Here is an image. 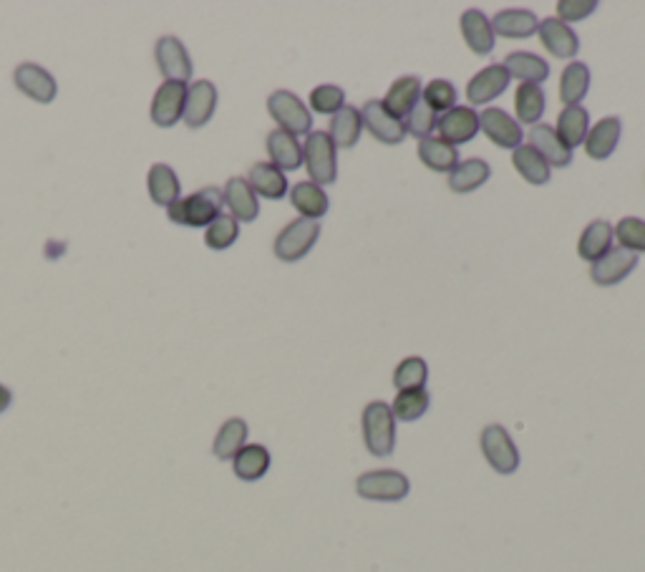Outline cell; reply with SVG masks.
I'll use <instances>...</instances> for the list:
<instances>
[{"label": "cell", "mask_w": 645, "mask_h": 572, "mask_svg": "<svg viewBox=\"0 0 645 572\" xmlns=\"http://www.w3.org/2000/svg\"><path fill=\"white\" fill-rule=\"evenodd\" d=\"M240 237V222L232 215H220L212 225L205 227V245L210 250H227Z\"/></svg>", "instance_id": "42"}, {"label": "cell", "mask_w": 645, "mask_h": 572, "mask_svg": "<svg viewBox=\"0 0 645 572\" xmlns=\"http://www.w3.org/2000/svg\"><path fill=\"white\" fill-rule=\"evenodd\" d=\"M545 91L542 86L535 84H520L514 91V114H517V124L535 126L545 116Z\"/></svg>", "instance_id": "35"}, {"label": "cell", "mask_w": 645, "mask_h": 572, "mask_svg": "<svg viewBox=\"0 0 645 572\" xmlns=\"http://www.w3.org/2000/svg\"><path fill=\"white\" fill-rule=\"evenodd\" d=\"M527 137H530V147L535 149V152L540 154L547 164H550V167H555V169L570 167L572 149L567 147L560 137H557L555 126L535 124V126H530V134H527Z\"/></svg>", "instance_id": "17"}, {"label": "cell", "mask_w": 645, "mask_h": 572, "mask_svg": "<svg viewBox=\"0 0 645 572\" xmlns=\"http://www.w3.org/2000/svg\"><path fill=\"white\" fill-rule=\"evenodd\" d=\"M320 237V222L305 220V217H298L290 225H285L280 230V235L275 237V258L283 260V263H298L308 255L315 247Z\"/></svg>", "instance_id": "7"}, {"label": "cell", "mask_w": 645, "mask_h": 572, "mask_svg": "<svg viewBox=\"0 0 645 572\" xmlns=\"http://www.w3.org/2000/svg\"><path fill=\"white\" fill-rule=\"evenodd\" d=\"M620 134H623V121L618 116H605L598 124L590 126L588 139H585V154L595 162H605L610 154L618 149Z\"/></svg>", "instance_id": "19"}, {"label": "cell", "mask_w": 645, "mask_h": 572, "mask_svg": "<svg viewBox=\"0 0 645 572\" xmlns=\"http://www.w3.org/2000/svg\"><path fill=\"white\" fill-rule=\"evenodd\" d=\"M419 159L431 172L451 174L459 164V149L439 137H426L419 142Z\"/></svg>", "instance_id": "32"}, {"label": "cell", "mask_w": 645, "mask_h": 572, "mask_svg": "<svg viewBox=\"0 0 645 572\" xmlns=\"http://www.w3.org/2000/svg\"><path fill=\"white\" fill-rule=\"evenodd\" d=\"M429 406H431V396L426 389L399 391L394 404H391V411H394L396 421H406V424H411V421H419L421 416L429 411Z\"/></svg>", "instance_id": "39"}, {"label": "cell", "mask_w": 645, "mask_h": 572, "mask_svg": "<svg viewBox=\"0 0 645 572\" xmlns=\"http://www.w3.org/2000/svg\"><path fill=\"white\" fill-rule=\"evenodd\" d=\"M436 132H439V139L459 149L479 134V114L472 106H454V109L439 116Z\"/></svg>", "instance_id": "11"}, {"label": "cell", "mask_w": 645, "mask_h": 572, "mask_svg": "<svg viewBox=\"0 0 645 572\" xmlns=\"http://www.w3.org/2000/svg\"><path fill=\"white\" fill-rule=\"evenodd\" d=\"M346 106V91L341 86L333 84H320L310 91V109L313 114H323V116H333Z\"/></svg>", "instance_id": "43"}, {"label": "cell", "mask_w": 645, "mask_h": 572, "mask_svg": "<svg viewBox=\"0 0 645 572\" xmlns=\"http://www.w3.org/2000/svg\"><path fill=\"white\" fill-rule=\"evenodd\" d=\"M509 74L504 71L502 63H492L487 69L479 71L472 81L467 84V99L472 106H484L502 96L509 86Z\"/></svg>", "instance_id": "18"}, {"label": "cell", "mask_w": 645, "mask_h": 572, "mask_svg": "<svg viewBox=\"0 0 645 572\" xmlns=\"http://www.w3.org/2000/svg\"><path fill=\"white\" fill-rule=\"evenodd\" d=\"M459 28H462L464 43H467V48L474 56H489L494 51L497 36L492 31V21L479 8L464 11L462 18H459Z\"/></svg>", "instance_id": "16"}, {"label": "cell", "mask_w": 645, "mask_h": 572, "mask_svg": "<svg viewBox=\"0 0 645 572\" xmlns=\"http://www.w3.org/2000/svg\"><path fill=\"white\" fill-rule=\"evenodd\" d=\"M356 492L368 502H401L409 497L411 482L399 469H373L356 479Z\"/></svg>", "instance_id": "4"}, {"label": "cell", "mask_w": 645, "mask_h": 572, "mask_svg": "<svg viewBox=\"0 0 645 572\" xmlns=\"http://www.w3.org/2000/svg\"><path fill=\"white\" fill-rule=\"evenodd\" d=\"M537 36H540L542 48H545L547 53H552L555 58H575L577 51H580V38H577V33L562 21H557V18H545V21H540Z\"/></svg>", "instance_id": "20"}, {"label": "cell", "mask_w": 645, "mask_h": 572, "mask_svg": "<svg viewBox=\"0 0 645 572\" xmlns=\"http://www.w3.org/2000/svg\"><path fill=\"white\" fill-rule=\"evenodd\" d=\"M18 91L26 94L28 99L38 101V104H51L58 94V84L51 74L38 63H21L13 74Z\"/></svg>", "instance_id": "15"}, {"label": "cell", "mask_w": 645, "mask_h": 572, "mask_svg": "<svg viewBox=\"0 0 645 572\" xmlns=\"http://www.w3.org/2000/svg\"><path fill=\"white\" fill-rule=\"evenodd\" d=\"M154 56H157V66L167 81L187 84V81L192 79L195 66H192V58H189L187 46H184L177 36L159 38L157 48H154Z\"/></svg>", "instance_id": "9"}, {"label": "cell", "mask_w": 645, "mask_h": 572, "mask_svg": "<svg viewBox=\"0 0 645 572\" xmlns=\"http://www.w3.org/2000/svg\"><path fill=\"white\" fill-rule=\"evenodd\" d=\"M492 21L494 36L502 38H530L535 36L537 28H540V21L532 11H525V8H509V11H499L497 16L489 18Z\"/></svg>", "instance_id": "29"}, {"label": "cell", "mask_w": 645, "mask_h": 572, "mask_svg": "<svg viewBox=\"0 0 645 572\" xmlns=\"http://www.w3.org/2000/svg\"><path fill=\"white\" fill-rule=\"evenodd\" d=\"M492 177V167H489L484 159H464V162L457 164V169L446 177V184L454 195H469L474 189L484 187Z\"/></svg>", "instance_id": "30"}, {"label": "cell", "mask_w": 645, "mask_h": 572, "mask_svg": "<svg viewBox=\"0 0 645 572\" xmlns=\"http://www.w3.org/2000/svg\"><path fill=\"white\" fill-rule=\"evenodd\" d=\"M615 242V230L608 220H593L583 230L580 240H577V255L585 260V263L593 265L595 260H600L603 255H608L613 250Z\"/></svg>", "instance_id": "26"}, {"label": "cell", "mask_w": 645, "mask_h": 572, "mask_svg": "<svg viewBox=\"0 0 645 572\" xmlns=\"http://www.w3.org/2000/svg\"><path fill=\"white\" fill-rule=\"evenodd\" d=\"M595 11H598V0H560L557 3V21L570 26V23L585 21Z\"/></svg>", "instance_id": "46"}, {"label": "cell", "mask_w": 645, "mask_h": 572, "mask_svg": "<svg viewBox=\"0 0 645 572\" xmlns=\"http://www.w3.org/2000/svg\"><path fill=\"white\" fill-rule=\"evenodd\" d=\"M479 447H482L489 467L502 477H509L520 469V449L502 424L484 426L482 436H479Z\"/></svg>", "instance_id": "5"}, {"label": "cell", "mask_w": 645, "mask_h": 572, "mask_svg": "<svg viewBox=\"0 0 645 572\" xmlns=\"http://www.w3.org/2000/svg\"><path fill=\"white\" fill-rule=\"evenodd\" d=\"M457 96L459 94L457 89H454V84H449V81L444 79H434L421 91V104H426L434 114L441 116L457 106Z\"/></svg>", "instance_id": "41"}, {"label": "cell", "mask_w": 645, "mask_h": 572, "mask_svg": "<svg viewBox=\"0 0 645 572\" xmlns=\"http://www.w3.org/2000/svg\"><path fill=\"white\" fill-rule=\"evenodd\" d=\"M217 109V86L212 81L202 79L187 86V99H184L182 121L189 129H202L212 119Z\"/></svg>", "instance_id": "13"}, {"label": "cell", "mask_w": 645, "mask_h": 572, "mask_svg": "<svg viewBox=\"0 0 645 572\" xmlns=\"http://www.w3.org/2000/svg\"><path fill=\"white\" fill-rule=\"evenodd\" d=\"M363 429V444H366L368 454L376 459H386L394 454L396 449V419L391 404L386 401H371L366 404L361 416Z\"/></svg>", "instance_id": "1"}, {"label": "cell", "mask_w": 645, "mask_h": 572, "mask_svg": "<svg viewBox=\"0 0 645 572\" xmlns=\"http://www.w3.org/2000/svg\"><path fill=\"white\" fill-rule=\"evenodd\" d=\"M268 114L273 116L280 132L293 134V137H300V134L308 137L313 132V114L293 91H273L268 96Z\"/></svg>", "instance_id": "6"}, {"label": "cell", "mask_w": 645, "mask_h": 572, "mask_svg": "<svg viewBox=\"0 0 645 572\" xmlns=\"http://www.w3.org/2000/svg\"><path fill=\"white\" fill-rule=\"evenodd\" d=\"M265 149H268L270 164H275L280 172H295V169L303 167V144L293 134L275 129L265 139Z\"/></svg>", "instance_id": "25"}, {"label": "cell", "mask_w": 645, "mask_h": 572, "mask_svg": "<svg viewBox=\"0 0 645 572\" xmlns=\"http://www.w3.org/2000/svg\"><path fill=\"white\" fill-rule=\"evenodd\" d=\"M557 137L567 144L570 149H577L580 144H585L590 132V114L583 106H565L557 116L555 126Z\"/></svg>", "instance_id": "33"}, {"label": "cell", "mask_w": 645, "mask_h": 572, "mask_svg": "<svg viewBox=\"0 0 645 572\" xmlns=\"http://www.w3.org/2000/svg\"><path fill=\"white\" fill-rule=\"evenodd\" d=\"M331 134L336 149H353L358 144L363 134V121H361V109H353V106H343L338 114L331 116Z\"/></svg>", "instance_id": "36"}, {"label": "cell", "mask_w": 645, "mask_h": 572, "mask_svg": "<svg viewBox=\"0 0 645 572\" xmlns=\"http://www.w3.org/2000/svg\"><path fill=\"white\" fill-rule=\"evenodd\" d=\"M184 99H187V84L164 81L152 99V121L162 129H172L184 114Z\"/></svg>", "instance_id": "14"}, {"label": "cell", "mask_w": 645, "mask_h": 572, "mask_svg": "<svg viewBox=\"0 0 645 572\" xmlns=\"http://www.w3.org/2000/svg\"><path fill=\"white\" fill-rule=\"evenodd\" d=\"M479 132L487 134V139L494 147L509 149V152L522 147V139H525L522 126L504 109H484L479 114Z\"/></svg>", "instance_id": "10"}, {"label": "cell", "mask_w": 645, "mask_h": 572, "mask_svg": "<svg viewBox=\"0 0 645 572\" xmlns=\"http://www.w3.org/2000/svg\"><path fill=\"white\" fill-rule=\"evenodd\" d=\"M147 187L149 195H152V202L159 207H172L174 202L182 197V184H179L177 172L164 162L152 164L147 177Z\"/></svg>", "instance_id": "31"}, {"label": "cell", "mask_w": 645, "mask_h": 572, "mask_svg": "<svg viewBox=\"0 0 645 572\" xmlns=\"http://www.w3.org/2000/svg\"><path fill=\"white\" fill-rule=\"evenodd\" d=\"M288 195L293 207L298 210V215L305 217V220L320 222L328 215V210H331V200H328L326 189L313 184L310 179L308 182L293 184V189H290Z\"/></svg>", "instance_id": "24"}, {"label": "cell", "mask_w": 645, "mask_h": 572, "mask_svg": "<svg viewBox=\"0 0 645 572\" xmlns=\"http://www.w3.org/2000/svg\"><path fill=\"white\" fill-rule=\"evenodd\" d=\"M303 164L310 182L328 187L338 179V149L328 132H310L303 144Z\"/></svg>", "instance_id": "3"}, {"label": "cell", "mask_w": 645, "mask_h": 572, "mask_svg": "<svg viewBox=\"0 0 645 572\" xmlns=\"http://www.w3.org/2000/svg\"><path fill=\"white\" fill-rule=\"evenodd\" d=\"M590 91V69L585 63H567L560 76V101L565 106H580Z\"/></svg>", "instance_id": "37"}, {"label": "cell", "mask_w": 645, "mask_h": 572, "mask_svg": "<svg viewBox=\"0 0 645 572\" xmlns=\"http://www.w3.org/2000/svg\"><path fill=\"white\" fill-rule=\"evenodd\" d=\"M270 464H273V457H270L268 447L245 444L232 459V472L242 482H257V479H263L270 472Z\"/></svg>", "instance_id": "28"}, {"label": "cell", "mask_w": 645, "mask_h": 572, "mask_svg": "<svg viewBox=\"0 0 645 572\" xmlns=\"http://www.w3.org/2000/svg\"><path fill=\"white\" fill-rule=\"evenodd\" d=\"M429 381V366L421 356H409L394 368V386L396 391H416L426 389Z\"/></svg>", "instance_id": "40"}, {"label": "cell", "mask_w": 645, "mask_h": 572, "mask_svg": "<svg viewBox=\"0 0 645 572\" xmlns=\"http://www.w3.org/2000/svg\"><path fill=\"white\" fill-rule=\"evenodd\" d=\"M421 91H424V86H421L419 76H401V79H396L394 84L389 86V91H386L383 106H386L396 119L404 121L406 116L421 104Z\"/></svg>", "instance_id": "23"}, {"label": "cell", "mask_w": 645, "mask_h": 572, "mask_svg": "<svg viewBox=\"0 0 645 572\" xmlns=\"http://www.w3.org/2000/svg\"><path fill=\"white\" fill-rule=\"evenodd\" d=\"M613 230L618 247L635 252V255H645V220H640V217H623Z\"/></svg>", "instance_id": "44"}, {"label": "cell", "mask_w": 645, "mask_h": 572, "mask_svg": "<svg viewBox=\"0 0 645 572\" xmlns=\"http://www.w3.org/2000/svg\"><path fill=\"white\" fill-rule=\"evenodd\" d=\"M361 121L363 129H366L376 142L386 144V147H396V144H401L406 139L404 121L396 119V116L383 106V101H366L361 109Z\"/></svg>", "instance_id": "8"}, {"label": "cell", "mask_w": 645, "mask_h": 572, "mask_svg": "<svg viewBox=\"0 0 645 572\" xmlns=\"http://www.w3.org/2000/svg\"><path fill=\"white\" fill-rule=\"evenodd\" d=\"M247 434H250V429H247L245 419H240V416L227 419L225 424L220 426V431H217L215 444H212L215 457L220 459V462H232L235 454L247 444Z\"/></svg>", "instance_id": "34"}, {"label": "cell", "mask_w": 645, "mask_h": 572, "mask_svg": "<svg viewBox=\"0 0 645 572\" xmlns=\"http://www.w3.org/2000/svg\"><path fill=\"white\" fill-rule=\"evenodd\" d=\"M11 404H13V391L8 389V386H0V414L11 409Z\"/></svg>", "instance_id": "47"}, {"label": "cell", "mask_w": 645, "mask_h": 572, "mask_svg": "<svg viewBox=\"0 0 645 572\" xmlns=\"http://www.w3.org/2000/svg\"><path fill=\"white\" fill-rule=\"evenodd\" d=\"M225 197L222 189L205 187L189 197H179L172 207H167L169 220L182 227H207L222 215Z\"/></svg>", "instance_id": "2"}, {"label": "cell", "mask_w": 645, "mask_h": 572, "mask_svg": "<svg viewBox=\"0 0 645 572\" xmlns=\"http://www.w3.org/2000/svg\"><path fill=\"white\" fill-rule=\"evenodd\" d=\"M436 124H439V114H434V111H431L426 104H419L404 119L406 137L411 134V137H416L419 142H421V139H426V137H434Z\"/></svg>", "instance_id": "45"}, {"label": "cell", "mask_w": 645, "mask_h": 572, "mask_svg": "<svg viewBox=\"0 0 645 572\" xmlns=\"http://www.w3.org/2000/svg\"><path fill=\"white\" fill-rule=\"evenodd\" d=\"M512 164L514 169L520 172V177L525 182L535 184V187H542V184L550 182L552 177V167L530 147V144H522L512 152Z\"/></svg>", "instance_id": "38"}, {"label": "cell", "mask_w": 645, "mask_h": 572, "mask_svg": "<svg viewBox=\"0 0 645 572\" xmlns=\"http://www.w3.org/2000/svg\"><path fill=\"white\" fill-rule=\"evenodd\" d=\"M635 268H638V255L635 252L613 247L608 255H603V258L590 265V280L600 288H613V285L623 283Z\"/></svg>", "instance_id": "12"}, {"label": "cell", "mask_w": 645, "mask_h": 572, "mask_svg": "<svg viewBox=\"0 0 645 572\" xmlns=\"http://www.w3.org/2000/svg\"><path fill=\"white\" fill-rule=\"evenodd\" d=\"M247 182H250L252 192H255L257 197H265V200H283L290 192L285 172H280V169L270 162L252 164L250 174H247Z\"/></svg>", "instance_id": "27"}, {"label": "cell", "mask_w": 645, "mask_h": 572, "mask_svg": "<svg viewBox=\"0 0 645 572\" xmlns=\"http://www.w3.org/2000/svg\"><path fill=\"white\" fill-rule=\"evenodd\" d=\"M504 71L509 79H517L520 84H535L542 86L550 79V63L542 56H535L530 51H514L504 58Z\"/></svg>", "instance_id": "22"}, {"label": "cell", "mask_w": 645, "mask_h": 572, "mask_svg": "<svg viewBox=\"0 0 645 572\" xmlns=\"http://www.w3.org/2000/svg\"><path fill=\"white\" fill-rule=\"evenodd\" d=\"M222 197H225L227 210L237 222H255L260 215V202H257V195L245 177L227 179Z\"/></svg>", "instance_id": "21"}]
</instances>
